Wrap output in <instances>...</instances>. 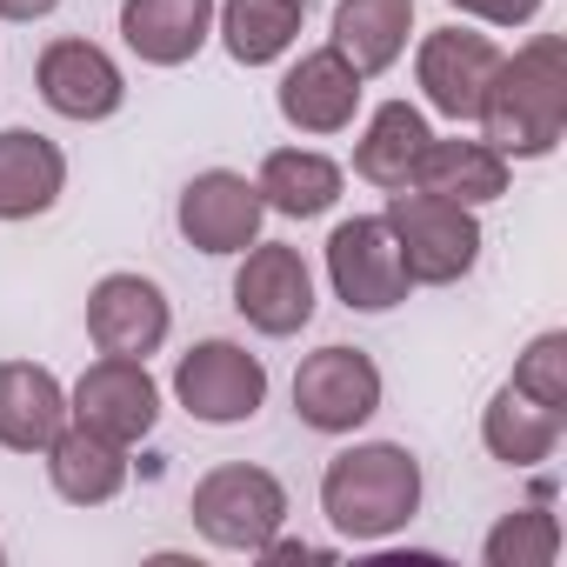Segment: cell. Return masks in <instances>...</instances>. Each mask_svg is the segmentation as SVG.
I'll return each mask as SVG.
<instances>
[{
	"label": "cell",
	"instance_id": "4fadbf2b",
	"mask_svg": "<svg viewBox=\"0 0 567 567\" xmlns=\"http://www.w3.org/2000/svg\"><path fill=\"white\" fill-rule=\"evenodd\" d=\"M34 87L61 121H114L127 107V74L114 68V54L94 48V41H74V34L41 48Z\"/></svg>",
	"mask_w": 567,
	"mask_h": 567
},
{
	"label": "cell",
	"instance_id": "2e32d148",
	"mask_svg": "<svg viewBox=\"0 0 567 567\" xmlns=\"http://www.w3.org/2000/svg\"><path fill=\"white\" fill-rule=\"evenodd\" d=\"M214 34V0H121V41L147 68H187Z\"/></svg>",
	"mask_w": 567,
	"mask_h": 567
},
{
	"label": "cell",
	"instance_id": "d6986e66",
	"mask_svg": "<svg viewBox=\"0 0 567 567\" xmlns=\"http://www.w3.org/2000/svg\"><path fill=\"white\" fill-rule=\"evenodd\" d=\"M68 194V154L34 127H0V220H34Z\"/></svg>",
	"mask_w": 567,
	"mask_h": 567
},
{
	"label": "cell",
	"instance_id": "f546056e",
	"mask_svg": "<svg viewBox=\"0 0 567 567\" xmlns=\"http://www.w3.org/2000/svg\"><path fill=\"white\" fill-rule=\"evenodd\" d=\"M0 560H8V547H0Z\"/></svg>",
	"mask_w": 567,
	"mask_h": 567
},
{
	"label": "cell",
	"instance_id": "ac0fdd59",
	"mask_svg": "<svg viewBox=\"0 0 567 567\" xmlns=\"http://www.w3.org/2000/svg\"><path fill=\"white\" fill-rule=\"evenodd\" d=\"M427 141H434V127L414 101H381L368 114L361 141H354V174L381 194H401V187H414V167H421Z\"/></svg>",
	"mask_w": 567,
	"mask_h": 567
},
{
	"label": "cell",
	"instance_id": "ba28073f",
	"mask_svg": "<svg viewBox=\"0 0 567 567\" xmlns=\"http://www.w3.org/2000/svg\"><path fill=\"white\" fill-rule=\"evenodd\" d=\"M381 368L361 354V348H315L301 368H295V414L301 427L315 434H354L381 414Z\"/></svg>",
	"mask_w": 567,
	"mask_h": 567
},
{
	"label": "cell",
	"instance_id": "484cf974",
	"mask_svg": "<svg viewBox=\"0 0 567 567\" xmlns=\"http://www.w3.org/2000/svg\"><path fill=\"white\" fill-rule=\"evenodd\" d=\"M514 388H520L527 401H540V408L567 414V334H560V328L527 341V354L514 361Z\"/></svg>",
	"mask_w": 567,
	"mask_h": 567
},
{
	"label": "cell",
	"instance_id": "603a6c76",
	"mask_svg": "<svg viewBox=\"0 0 567 567\" xmlns=\"http://www.w3.org/2000/svg\"><path fill=\"white\" fill-rule=\"evenodd\" d=\"M414 187L421 194H441V200H461V207H487L507 194V154H494L487 141H427L421 167H414Z\"/></svg>",
	"mask_w": 567,
	"mask_h": 567
},
{
	"label": "cell",
	"instance_id": "7402d4cb",
	"mask_svg": "<svg viewBox=\"0 0 567 567\" xmlns=\"http://www.w3.org/2000/svg\"><path fill=\"white\" fill-rule=\"evenodd\" d=\"M254 187H260L267 214L315 220V214H328V207L341 200L348 174H341V161H328V154H315V147H274V154L260 161Z\"/></svg>",
	"mask_w": 567,
	"mask_h": 567
},
{
	"label": "cell",
	"instance_id": "30bf717a",
	"mask_svg": "<svg viewBox=\"0 0 567 567\" xmlns=\"http://www.w3.org/2000/svg\"><path fill=\"white\" fill-rule=\"evenodd\" d=\"M174 334V308L161 295V280L147 274H101L94 295H87V341L101 354H121V361H147L161 354Z\"/></svg>",
	"mask_w": 567,
	"mask_h": 567
},
{
	"label": "cell",
	"instance_id": "277c9868",
	"mask_svg": "<svg viewBox=\"0 0 567 567\" xmlns=\"http://www.w3.org/2000/svg\"><path fill=\"white\" fill-rule=\"evenodd\" d=\"M194 534L220 554H260L280 527H288V487H280L267 467H247V461H227L214 474L194 481Z\"/></svg>",
	"mask_w": 567,
	"mask_h": 567
},
{
	"label": "cell",
	"instance_id": "9c48e42d",
	"mask_svg": "<svg viewBox=\"0 0 567 567\" xmlns=\"http://www.w3.org/2000/svg\"><path fill=\"white\" fill-rule=\"evenodd\" d=\"M260 220H267V200H260V187H254L247 174H234V167L194 174V181L181 187V200H174V227H181V240L200 247V254H247V247L260 240Z\"/></svg>",
	"mask_w": 567,
	"mask_h": 567
},
{
	"label": "cell",
	"instance_id": "cb8c5ba5",
	"mask_svg": "<svg viewBox=\"0 0 567 567\" xmlns=\"http://www.w3.org/2000/svg\"><path fill=\"white\" fill-rule=\"evenodd\" d=\"M560 421H567V414L527 401V394L507 381V388L481 408V447H487L501 467H540V461L560 447Z\"/></svg>",
	"mask_w": 567,
	"mask_h": 567
},
{
	"label": "cell",
	"instance_id": "8fae6325",
	"mask_svg": "<svg viewBox=\"0 0 567 567\" xmlns=\"http://www.w3.org/2000/svg\"><path fill=\"white\" fill-rule=\"evenodd\" d=\"M68 421H81V427H94V434H107V441H121V447L147 441L154 421H161V388H154L147 361L101 354V361L74 381V394H68Z\"/></svg>",
	"mask_w": 567,
	"mask_h": 567
},
{
	"label": "cell",
	"instance_id": "d4e9b609",
	"mask_svg": "<svg viewBox=\"0 0 567 567\" xmlns=\"http://www.w3.org/2000/svg\"><path fill=\"white\" fill-rule=\"evenodd\" d=\"M481 560L487 567H554L560 560V520L547 514V494L534 507H514L487 527L481 540Z\"/></svg>",
	"mask_w": 567,
	"mask_h": 567
},
{
	"label": "cell",
	"instance_id": "52a82bcc",
	"mask_svg": "<svg viewBox=\"0 0 567 567\" xmlns=\"http://www.w3.org/2000/svg\"><path fill=\"white\" fill-rule=\"evenodd\" d=\"M234 315L267 334V341H288L315 321V274L301 260V247L288 240H254L240 274H234Z\"/></svg>",
	"mask_w": 567,
	"mask_h": 567
},
{
	"label": "cell",
	"instance_id": "ffe728a7",
	"mask_svg": "<svg viewBox=\"0 0 567 567\" xmlns=\"http://www.w3.org/2000/svg\"><path fill=\"white\" fill-rule=\"evenodd\" d=\"M408 34H414V0H341L328 48L368 81V74H388L408 54Z\"/></svg>",
	"mask_w": 567,
	"mask_h": 567
},
{
	"label": "cell",
	"instance_id": "6da1fadb",
	"mask_svg": "<svg viewBox=\"0 0 567 567\" xmlns=\"http://www.w3.org/2000/svg\"><path fill=\"white\" fill-rule=\"evenodd\" d=\"M481 141L507 161H547L567 134V41L534 34L527 48L501 54L481 94Z\"/></svg>",
	"mask_w": 567,
	"mask_h": 567
},
{
	"label": "cell",
	"instance_id": "83f0119b",
	"mask_svg": "<svg viewBox=\"0 0 567 567\" xmlns=\"http://www.w3.org/2000/svg\"><path fill=\"white\" fill-rule=\"evenodd\" d=\"M260 560H328V547H315V540H280V534H274V540L260 547Z\"/></svg>",
	"mask_w": 567,
	"mask_h": 567
},
{
	"label": "cell",
	"instance_id": "4316f807",
	"mask_svg": "<svg viewBox=\"0 0 567 567\" xmlns=\"http://www.w3.org/2000/svg\"><path fill=\"white\" fill-rule=\"evenodd\" d=\"M454 14H467V21H481V28H527L547 0H447Z\"/></svg>",
	"mask_w": 567,
	"mask_h": 567
},
{
	"label": "cell",
	"instance_id": "f1b7e54d",
	"mask_svg": "<svg viewBox=\"0 0 567 567\" xmlns=\"http://www.w3.org/2000/svg\"><path fill=\"white\" fill-rule=\"evenodd\" d=\"M61 0H0V21H48Z\"/></svg>",
	"mask_w": 567,
	"mask_h": 567
},
{
	"label": "cell",
	"instance_id": "3957f363",
	"mask_svg": "<svg viewBox=\"0 0 567 567\" xmlns=\"http://www.w3.org/2000/svg\"><path fill=\"white\" fill-rule=\"evenodd\" d=\"M381 220H388V234H394V247H401V260H408V280H414V288H454V280H467L474 260H481V220H474V207H461V200L401 187Z\"/></svg>",
	"mask_w": 567,
	"mask_h": 567
},
{
	"label": "cell",
	"instance_id": "e0dca14e",
	"mask_svg": "<svg viewBox=\"0 0 567 567\" xmlns=\"http://www.w3.org/2000/svg\"><path fill=\"white\" fill-rule=\"evenodd\" d=\"M68 427V388L41 361H0V447L41 454Z\"/></svg>",
	"mask_w": 567,
	"mask_h": 567
},
{
	"label": "cell",
	"instance_id": "8992f818",
	"mask_svg": "<svg viewBox=\"0 0 567 567\" xmlns=\"http://www.w3.org/2000/svg\"><path fill=\"white\" fill-rule=\"evenodd\" d=\"M328 288L354 315H388L408 301L414 280H408V260H401L381 214H354L328 234Z\"/></svg>",
	"mask_w": 567,
	"mask_h": 567
},
{
	"label": "cell",
	"instance_id": "44dd1931",
	"mask_svg": "<svg viewBox=\"0 0 567 567\" xmlns=\"http://www.w3.org/2000/svg\"><path fill=\"white\" fill-rule=\"evenodd\" d=\"M301 21L308 0H214V34L240 68H274L301 41Z\"/></svg>",
	"mask_w": 567,
	"mask_h": 567
},
{
	"label": "cell",
	"instance_id": "5bb4252c",
	"mask_svg": "<svg viewBox=\"0 0 567 567\" xmlns=\"http://www.w3.org/2000/svg\"><path fill=\"white\" fill-rule=\"evenodd\" d=\"M361 94H368L361 74L334 48H315V54H301L288 74H280L274 107H280V121H288L295 134H348L354 114H361Z\"/></svg>",
	"mask_w": 567,
	"mask_h": 567
},
{
	"label": "cell",
	"instance_id": "7c38bea8",
	"mask_svg": "<svg viewBox=\"0 0 567 567\" xmlns=\"http://www.w3.org/2000/svg\"><path fill=\"white\" fill-rule=\"evenodd\" d=\"M501 68V48L474 28H434L421 48H414V81H421V101L441 114V121H474L481 114V94Z\"/></svg>",
	"mask_w": 567,
	"mask_h": 567
},
{
	"label": "cell",
	"instance_id": "9a60e30c",
	"mask_svg": "<svg viewBox=\"0 0 567 567\" xmlns=\"http://www.w3.org/2000/svg\"><path fill=\"white\" fill-rule=\"evenodd\" d=\"M41 454H48V481H54V494L68 507H107L127 487V447L81 427V421H68Z\"/></svg>",
	"mask_w": 567,
	"mask_h": 567
},
{
	"label": "cell",
	"instance_id": "7a4b0ae2",
	"mask_svg": "<svg viewBox=\"0 0 567 567\" xmlns=\"http://www.w3.org/2000/svg\"><path fill=\"white\" fill-rule=\"evenodd\" d=\"M321 514L341 540H394L421 514V461L401 441H354L321 467Z\"/></svg>",
	"mask_w": 567,
	"mask_h": 567
},
{
	"label": "cell",
	"instance_id": "5b68a950",
	"mask_svg": "<svg viewBox=\"0 0 567 567\" xmlns=\"http://www.w3.org/2000/svg\"><path fill=\"white\" fill-rule=\"evenodd\" d=\"M174 401L207 427H240L267 408V368L240 341H194L174 361Z\"/></svg>",
	"mask_w": 567,
	"mask_h": 567
}]
</instances>
